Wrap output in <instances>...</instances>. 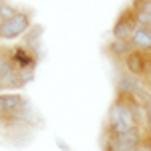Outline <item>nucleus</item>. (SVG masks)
<instances>
[{
    "instance_id": "nucleus-1",
    "label": "nucleus",
    "mask_w": 151,
    "mask_h": 151,
    "mask_svg": "<svg viewBox=\"0 0 151 151\" xmlns=\"http://www.w3.org/2000/svg\"><path fill=\"white\" fill-rule=\"evenodd\" d=\"M131 129H139L135 123V117L131 111V99L123 97V95H117L113 99V103L107 111V121H105V133H127Z\"/></svg>"
},
{
    "instance_id": "nucleus-2",
    "label": "nucleus",
    "mask_w": 151,
    "mask_h": 151,
    "mask_svg": "<svg viewBox=\"0 0 151 151\" xmlns=\"http://www.w3.org/2000/svg\"><path fill=\"white\" fill-rule=\"evenodd\" d=\"M8 58H10L12 65H14V69L20 73L24 85L32 83L36 65H38V55L32 52L30 48L24 47V45H16V47L8 48Z\"/></svg>"
},
{
    "instance_id": "nucleus-3",
    "label": "nucleus",
    "mask_w": 151,
    "mask_h": 151,
    "mask_svg": "<svg viewBox=\"0 0 151 151\" xmlns=\"http://www.w3.org/2000/svg\"><path fill=\"white\" fill-rule=\"evenodd\" d=\"M32 28V12L18 10L12 18L0 22V42H10L16 38H24Z\"/></svg>"
},
{
    "instance_id": "nucleus-4",
    "label": "nucleus",
    "mask_w": 151,
    "mask_h": 151,
    "mask_svg": "<svg viewBox=\"0 0 151 151\" xmlns=\"http://www.w3.org/2000/svg\"><path fill=\"white\" fill-rule=\"evenodd\" d=\"M117 95H123V97H129V99H135L139 103H147L151 97V89L147 87L145 79H139V77H133L129 73H119L117 77Z\"/></svg>"
},
{
    "instance_id": "nucleus-5",
    "label": "nucleus",
    "mask_w": 151,
    "mask_h": 151,
    "mask_svg": "<svg viewBox=\"0 0 151 151\" xmlns=\"http://www.w3.org/2000/svg\"><path fill=\"white\" fill-rule=\"evenodd\" d=\"M147 133L141 129H131L127 133H105L103 135V151H131L137 149L141 143L145 141Z\"/></svg>"
},
{
    "instance_id": "nucleus-6",
    "label": "nucleus",
    "mask_w": 151,
    "mask_h": 151,
    "mask_svg": "<svg viewBox=\"0 0 151 151\" xmlns=\"http://www.w3.org/2000/svg\"><path fill=\"white\" fill-rule=\"evenodd\" d=\"M4 125L6 127H35V125H38V113L26 99L22 107H18L8 119H4Z\"/></svg>"
},
{
    "instance_id": "nucleus-7",
    "label": "nucleus",
    "mask_w": 151,
    "mask_h": 151,
    "mask_svg": "<svg viewBox=\"0 0 151 151\" xmlns=\"http://www.w3.org/2000/svg\"><path fill=\"white\" fill-rule=\"evenodd\" d=\"M149 63H151V57L147 52H141V50H131L127 57L123 58L125 73L133 75V77H139V79H143V77L147 75Z\"/></svg>"
},
{
    "instance_id": "nucleus-8",
    "label": "nucleus",
    "mask_w": 151,
    "mask_h": 151,
    "mask_svg": "<svg viewBox=\"0 0 151 151\" xmlns=\"http://www.w3.org/2000/svg\"><path fill=\"white\" fill-rule=\"evenodd\" d=\"M135 28H137V22H135L133 10L129 8V10H123L119 14V18H117L115 24H113L111 35H113L115 40H129L131 35L135 32Z\"/></svg>"
},
{
    "instance_id": "nucleus-9",
    "label": "nucleus",
    "mask_w": 151,
    "mask_h": 151,
    "mask_svg": "<svg viewBox=\"0 0 151 151\" xmlns=\"http://www.w3.org/2000/svg\"><path fill=\"white\" fill-rule=\"evenodd\" d=\"M24 101L26 97L22 93H0V117L8 119L18 107H22Z\"/></svg>"
},
{
    "instance_id": "nucleus-10",
    "label": "nucleus",
    "mask_w": 151,
    "mask_h": 151,
    "mask_svg": "<svg viewBox=\"0 0 151 151\" xmlns=\"http://www.w3.org/2000/svg\"><path fill=\"white\" fill-rule=\"evenodd\" d=\"M129 42H131L133 50H141V52L151 55V32L147 26H137L135 32L129 38Z\"/></svg>"
},
{
    "instance_id": "nucleus-11",
    "label": "nucleus",
    "mask_w": 151,
    "mask_h": 151,
    "mask_svg": "<svg viewBox=\"0 0 151 151\" xmlns=\"http://www.w3.org/2000/svg\"><path fill=\"white\" fill-rule=\"evenodd\" d=\"M107 50H109V55L113 58H119V60H121V58H125L129 52L133 50V47H131L129 40H115V38H113V40L107 45Z\"/></svg>"
},
{
    "instance_id": "nucleus-12",
    "label": "nucleus",
    "mask_w": 151,
    "mask_h": 151,
    "mask_svg": "<svg viewBox=\"0 0 151 151\" xmlns=\"http://www.w3.org/2000/svg\"><path fill=\"white\" fill-rule=\"evenodd\" d=\"M131 10H133V16H135L137 26H149V24H151V14L147 10H143V8H141L139 2L131 4Z\"/></svg>"
},
{
    "instance_id": "nucleus-13",
    "label": "nucleus",
    "mask_w": 151,
    "mask_h": 151,
    "mask_svg": "<svg viewBox=\"0 0 151 151\" xmlns=\"http://www.w3.org/2000/svg\"><path fill=\"white\" fill-rule=\"evenodd\" d=\"M16 12H18V8H16L14 4H10V2H0V22L12 18Z\"/></svg>"
},
{
    "instance_id": "nucleus-14",
    "label": "nucleus",
    "mask_w": 151,
    "mask_h": 151,
    "mask_svg": "<svg viewBox=\"0 0 151 151\" xmlns=\"http://www.w3.org/2000/svg\"><path fill=\"white\" fill-rule=\"evenodd\" d=\"M145 111H147V135H151V97L145 103Z\"/></svg>"
},
{
    "instance_id": "nucleus-15",
    "label": "nucleus",
    "mask_w": 151,
    "mask_h": 151,
    "mask_svg": "<svg viewBox=\"0 0 151 151\" xmlns=\"http://www.w3.org/2000/svg\"><path fill=\"white\" fill-rule=\"evenodd\" d=\"M139 6L143 8V10H147V12L151 14V0H141V2H139Z\"/></svg>"
},
{
    "instance_id": "nucleus-16",
    "label": "nucleus",
    "mask_w": 151,
    "mask_h": 151,
    "mask_svg": "<svg viewBox=\"0 0 151 151\" xmlns=\"http://www.w3.org/2000/svg\"><path fill=\"white\" fill-rule=\"evenodd\" d=\"M58 147H60V149H65V151H70V149H69V147H67V145H65V143H63L60 139H58Z\"/></svg>"
},
{
    "instance_id": "nucleus-17",
    "label": "nucleus",
    "mask_w": 151,
    "mask_h": 151,
    "mask_svg": "<svg viewBox=\"0 0 151 151\" xmlns=\"http://www.w3.org/2000/svg\"><path fill=\"white\" fill-rule=\"evenodd\" d=\"M147 28H149V32H151V24H149V26H147Z\"/></svg>"
},
{
    "instance_id": "nucleus-18",
    "label": "nucleus",
    "mask_w": 151,
    "mask_h": 151,
    "mask_svg": "<svg viewBox=\"0 0 151 151\" xmlns=\"http://www.w3.org/2000/svg\"><path fill=\"white\" fill-rule=\"evenodd\" d=\"M149 57H151V55H149Z\"/></svg>"
}]
</instances>
